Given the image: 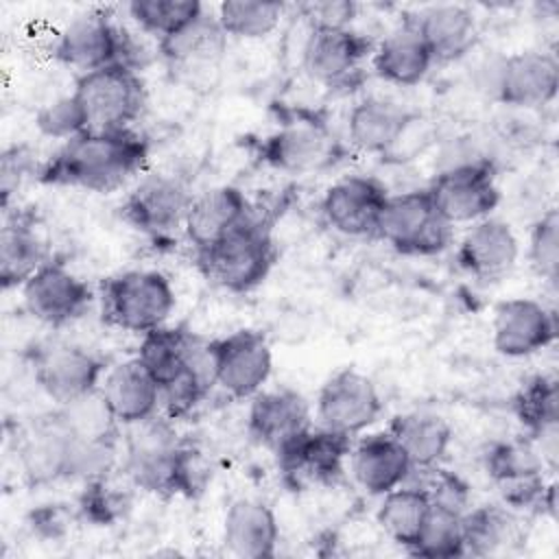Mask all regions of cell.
<instances>
[{"label":"cell","mask_w":559,"mask_h":559,"mask_svg":"<svg viewBox=\"0 0 559 559\" xmlns=\"http://www.w3.org/2000/svg\"><path fill=\"white\" fill-rule=\"evenodd\" d=\"M148 138L131 129H85L39 164L37 181L107 194L135 179L148 162Z\"/></svg>","instance_id":"cell-1"},{"label":"cell","mask_w":559,"mask_h":559,"mask_svg":"<svg viewBox=\"0 0 559 559\" xmlns=\"http://www.w3.org/2000/svg\"><path fill=\"white\" fill-rule=\"evenodd\" d=\"M122 467L133 487L155 496H194L201 489L197 454L162 413L124 426Z\"/></svg>","instance_id":"cell-2"},{"label":"cell","mask_w":559,"mask_h":559,"mask_svg":"<svg viewBox=\"0 0 559 559\" xmlns=\"http://www.w3.org/2000/svg\"><path fill=\"white\" fill-rule=\"evenodd\" d=\"M474 87L498 105L533 109L555 100L559 90V63L552 52L520 50L491 55L474 68Z\"/></svg>","instance_id":"cell-3"},{"label":"cell","mask_w":559,"mask_h":559,"mask_svg":"<svg viewBox=\"0 0 559 559\" xmlns=\"http://www.w3.org/2000/svg\"><path fill=\"white\" fill-rule=\"evenodd\" d=\"M98 299L107 325L140 336L168 325L177 308L170 280L153 269H131L103 280Z\"/></svg>","instance_id":"cell-4"},{"label":"cell","mask_w":559,"mask_h":559,"mask_svg":"<svg viewBox=\"0 0 559 559\" xmlns=\"http://www.w3.org/2000/svg\"><path fill=\"white\" fill-rule=\"evenodd\" d=\"M277 247L269 227L249 216L205 251L197 253L201 273L227 293H251L271 273Z\"/></svg>","instance_id":"cell-5"},{"label":"cell","mask_w":559,"mask_h":559,"mask_svg":"<svg viewBox=\"0 0 559 559\" xmlns=\"http://www.w3.org/2000/svg\"><path fill=\"white\" fill-rule=\"evenodd\" d=\"M485 469L509 509H542L557 515V485L546 483V465L528 437L491 443L485 452Z\"/></svg>","instance_id":"cell-6"},{"label":"cell","mask_w":559,"mask_h":559,"mask_svg":"<svg viewBox=\"0 0 559 559\" xmlns=\"http://www.w3.org/2000/svg\"><path fill=\"white\" fill-rule=\"evenodd\" d=\"M376 236L402 255H437L454 242V227L437 212L426 188L389 194Z\"/></svg>","instance_id":"cell-7"},{"label":"cell","mask_w":559,"mask_h":559,"mask_svg":"<svg viewBox=\"0 0 559 559\" xmlns=\"http://www.w3.org/2000/svg\"><path fill=\"white\" fill-rule=\"evenodd\" d=\"M90 129H131L146 109V85L138 68L111 63L79 74L72 92Z\"/></svg>","instance_id":"cell-8"},{"label":"cell","mask_w":559,"mask_h":559,"mask_svg":"<svg viewBox=\"0 0 559 559\" xmlns=\"http://www.w3.org/2000/svg\"><path fill=\"white\" fill-rule=\"evenodd\" d=\"M426 190L452 227L483 221L500 203L496 168L487 157L445 164Z\"/></svg>","instance_id":"cell-9"},{"label":"cell","mask_w":559,"mask_h":559,"mask_svg":"<svg viewBox=\"0 0 559 559\" xmlns=\"http://www.w3.org/2000/svg\"><path fill=\"white\" fill-rule=\"evenodd\" d=\"M129 50L131 44L124 31L111 20L107 9H90L72 17L52 44V57L81 74L111 63L135 68Z\"/></svg>","instance_id":"cell-10"},{"label":"cell","mask_w":559,"mask_h":559,"mask_svg":"<svg viewBox=\"0 0 559 559\" xmlns=\"http://www.w3.org/2000/svg\"><path fill=\"white\" fill-rule=\"evenodd\" d=\"M384 402L376 382L356 367L336 369L319 389L317 424L349 437L367 432L382 415Z\"/></svg>","instance_id":"cell-11"},{"label":"cell","mask_w":559,"mask_h":559,"mask_svg":"<svg viewBox=\"0 0 559 559\" xmlns=\"http://www.w3.org/2000/svg\"><path fill=\"white\" fill-rule=\"evenodd\" d=\"M214 386L236 400H251L273 373V352L266 336L251 328L210 341Z\"/></svg>","instance_id":"cell-12"},{"label":"cell","mask_w":559,"mask_h":559,"mask_svg":"<svg viewBox=\"0 0 559 559\" xmlns=\"http://www.w3.org/2000/svg\"><path fill=\"white\" fill-rule=\"evenodd\" d=\"M190 188L175 175L148 173L135 181L120 203V216L135 231L162 240L177 229L183 231L188 205L192 201Z\"/></svg>","instance_id":"cell-13"},{"label":"cell","mask_w":559,"mask_h":559,"mask_svg":"<svg viewBox=\"0 0 559 559\" xmlns=\"http://www.w3.org/2000/svg\"><path fill=\"white\" fill-rule=\"evenodd\" d=\"M20 290L26 312L55 330L79 321L94 301L90 284L52 258L44 262Z\"/></svg>","instance_id":"cell-14"},{"label":"cell","mask_w":559,"mask_h":559,"mask_svg":"<svg viewBox=\"0 0 559 559\" xmlns=\"http://www.w3.org/2000/svg\"><path fill=\"white\" fill-rule=\"evenodd\" d=\"M338 155V140L317 118L288 120L258 144L262 164L290 175L325 168L334 164Z\"/></svg>","instance_id":"cell-15"},{"label":"cell","mask_w":559,"mask_h":559,"mask_svg":"<svg viewBox=\"0 0 559 559\" xmlns=\"http://www.w3.org/2000/svg\"><path fill=\"white\" fill-rule=\"evenodd\" d=\"M227 35L216 22V15L203 11L197 20L179 28L166 39L157 41L159 57L173 79L192 87L210 85L212 74L225 52Z\"/></svg>","instance_id":"cell-16"},{"label":"cell","mask_w":559,"mask_h":559,"mask_svg":"<svg viewBox=\"0 0 559 559\" xmlns=\"http://www.w3.org/2000/svg\"><path fill=\"white\" fill-rule=\"evenodd\" d=\"M352 445L354 437L317 424L277 445L273 450V456L286 483H332L336 476H341L345 461L349 459Z\"/></svg>","instance_id":"cell-17"},{"label":"cell","mask_w":559,"mask_h":559,"mask_svg":"<svg viewBox=\"0 0 559 559\" xmlns=\"http://www.w3.org/2000/svg\"><path fill=\"white\" fill-rule=\"evenodd\" d=\"M373 41L356 28L310 26L304 48V72L328 87L347 85L358 74L362 61L371 57Z\"/></svg>","instance_id":"cell-18"},{"label":"cell","mask_w":559,"mask_h":559,"mask_svg":"<svg viewBox=\"0 0 559 559\" xmlns=\"http://www.w3.org/2000/svg\"><path fill=\"white\" fill-rule=\"evenodd\" d=\"M557 338V314L531 297H511L496 306L491 345L504 358H528Z\"/></svg>","instance_id":"cell-19"},{"label":"cell","mask_w":559,"mask_h":559,"mask_svg":"<svg viewBox=\"0 0 559 559\" xmlns=\"http://www.w3.org/2000/svg\"><path fill=\"white\" fill-rule=\"evenodd\" d=\"M386 186L371 175H347L336 179L321 199L325 223L349 238L376 236L378 218L389 199Z\"/></svg>","instance_id":"cell-20"},{"label":"cell","mask_w":559,"mask_h":559,"mask_svg":"<svg viewBox=\"0 0 559 559\" xmlns=\"http://www.w3.org/2000/svg\"><path fill=\"white\" fill-rule=\"evenodd\" d=\"M35 382L55 406L98 391L105 362L79 345H50L35 356Z\"/></svg>","instance_id":"cell-21"},{"label":"cell","mask_w":559,"mask_h":559,"mask_svg":"<svg viewBox=\"0 0 559 559\" xmlns=\"http://www.w3.org/2000/svg\"><path fill=\"white\" fill-rule=\"evenodd\" d=\"M456 264L478 282H498L509 275L520 258L513 227L496 216L472 223L456 242Z\"/></svg>","instance_id":"cell-22"},{"label":"cell","mask_w":559,"mask_h":559,"mask_svg":"<svg viewBox=\"0 0 559 559\" xmlns=\"http://www.w3.org/2000/svg\"><path fill=\"white\" fill-rule=\"evenodd\" d=\"M511 406L544 465L555 469L559 452V380L548 373L531 376L513 395Z\"/></svg>","instance_id":"cell-23"},{"label":"cell","mask_w":559,"mask_h":559,"mask_svg":"<svg viewBox=\"0 0 559 559\" xmlns=\"http://www.w3.org/2000/svg\"><path fill=\"white\" fill-rule=\"evenodd\" d=\"M347 461L356 485L365 493L378 498L408 483L413 476V465L404 448L389 430L367 432L360 437L352 445Z\"/></svg>","instance_id":"cell-24"},{"label":"cell","mask_w":559,"mask_h":559,"mask_svg":"<svg viewBox=\"0 0 559 559\" xmlns=\"http://www.w3.org/2000/svg\"><path fill=\"white\" fill-rule=\"evenodd\" d=\"M312 426V411L308 400L290 389H262L249 402L247 430L249 435L266 445L271 452L295 435Z\"/></svg>","instance_id":"cell-25"},{"label":"cell","mask_w":559,"mask_h":559,"mask_svg":"<svg viewBox=\"0 0 559 559\" xmlns=\"http://www.w3.org/2000/svg\"><path fill=\"white\" fill-rule=\"evenodd\" d=\"M249 216L251 205L240 188L214 186L192 197L183 221V234L194 247V253H199L245 223Z\"/></svg>","instance_id":"cell-26"},{"label":"cell","mask_w":559,"mask_h":559,"mask_svg":"<svg viewBox=\"0 0 559 559\" xmlns=\"http://www.w3.org/2000/svg\"><path fill=\"white\" fill-rule=\"evenodd\" d=\"M223 546L240 559H269L277 552L280 524L273 509L255 498L234 500L223 518Z\"/></svg>","instance_id":"cell-27"},{"label":"cell","mask_w":559,"mask_h":559,"mask_svg":"<svg viewBox=\"0 0 559 559\" xmlns=\"http://www.w3.org/2000/svg\"><path fill=\"white\" fill-rule=\"evenodd\" d=\"M417 118V111L400 103L376 96L365 98L347 116V140L360 153L389 155Z\"/></svg>","instance_id":"cell-28"},{"label":"cell","mask_w":559,"mask_h":559,"mask_svg":"<svg viewBox=\"0 0 559 559\" xmlns=\"http://www.w3.org/2000/svg\"><path fill=\"white\" fill-rule=\"evenodd\" d=\"M72 435L61 426L55 413L39 419L22 439L17 461L24 480L31 487L68 480Z\"/></svg>","instance_id":"cell-29"},{"label":"cell","mask_w":559,"mask_h":559,"mask_svg":"<svg viewBox=\"0 0 559 559\" xmlns=\"http://www.w3.org/2000/svg\"><path fill=\"white\" fill-rule=\"evenodd\" d=\"M98 391L122 428L159 413V386L138 358L107 369Z\"/></svg>","instance_id":"cell-30"},{"label":"cell","mask_w":559,"mask_h":559,"mask_svg":"<svg viewBox=\"0 0 559 559\" xmlns=\"http://www.w3.org/2000/svg\"><path fill=\"white\" fill-rule=\"evenodd\" d=\"M432 63L435 59L411 17L373 46L371 52L373 74L397 87L419 85L428 76Z\"/></svg>","instance_id":"cell-31"},{"label":"cell","mask_w":559,"mask_h":559,"mask_svg":"<svg viewBox=\"0 0 559 559\" xmlns=\"http://www.w3.org/2000/svg\"><path fill=\"white\" fill-rule=\"evenodd\" d=\"M435 61L448 63L465 57L478 37L474 13L463 4H432L411 17Z\"/></svg>","instance_id":"cell-32"},{"label":"cell","mask_w":559,"mask_h":559,"mask_svg":"<svg viewBox=\"0 0 559 559\" xmlns=\"http://www.w3.org/2000/svg\"><path fill=\"white\" fill-rule=\"evenodd\" d=\"M48 247L33 221L15 212L0 229V284L4 290L22 288L26 280L48 262Z\"/></svg>","instance_id":"cell-33"},{"label":"cell","mask_w":559,"mask_h":559,"mask_svg":"<svg viewBox=\"0 0 559 559\" xmlns=\"http://www.w3.org/2000/svg\"><path fill=\"white\" fill-rule=\"evenodd\" d=\"M386 430L404 448L413 472L439 465L452 443L448 419L430 411L400 413L389 421Z\"/></svg>","instance_id":"cell-34"},{"label":"cell","mask_w":559,"mask_h":559,"mask_svg":"<svg viewBox=\"0 0 559 559\" xmlns=\"http://www.w3.org/2000/svg\"><path fill=\"white\" fill-rule=\"evenodd\" d=\"M430 507V496L421 485L404 483L382 496L376 522L393 544L411 550L426 524Z\"/></svg>","instance_id":"cell-35"},{"label":"cell","mask_w":559,"mask_h":559,"mask_svg":"<svg viewBox=\"0 0 559 559\" xmlns=\"http://www.w3.org/2000/svg\"><path fill=\"white\" fill-rule=\"evenodd\" d=\"M518 537L520 524L515 511L509 509L507 504H480L469 507L463 513L465 555H496Z\"/></svg>","instance_id":"cell-36"},{"label":"cell","mask_w":559,"mask_h":559,"mask_svg":"<svg viewBox=\"0 0 559 559\" xmlns=\"http://www.w3.org/2000/svg\"><path fill=\"white\" fill-rule=\"evenodd\" d=\"M284 11V2L225 0L216 7L214 15L227 37L264 39L280 26Z\"/></svg>","instance_id":"cell-37"},{"label":"cell","mask_w":559,"mask_h":559,"mask_svg":"<svg viewBox=\"0 0 559 559\" xmlns=\"http://www.w3.org/2000/svg\"><path fill=\"white\" fill-rule=\"evenodd\" d=\"M61 426L74 437L83 441H103V439H120V424L109 411L100 391L83 395L74 402L57 406L52 411Z\"/></svg>","instance_id":"cell-38"},{"label":"cell","mask_w":559,"mask_h":559,"mask_svg":"<svg viewBox=\"0 0 559 559\" xmlns=\"http://www.w3.org/2000/svg\"><path fill=\"white\" fill-rule=\"evenodd\" d=\"M127 11L144 33L159 41L197 20L205 7L197 0H133L127 4Z\"/></svg>","instance_id":"cell-39"},{"label":"cell","mask_w":559,"mask_h":559,"mask_svg":"<svg viewBox=\"0 0 559 559\" xmlns=\"http://www.w3.org/2000/svg\"><path fill=\"white\" fill-rule=\"evenodd\" d=\"M408 552L415 557H428V559L463 557L465 555L463 515L432 504L426 518V524L415 546Z\"/></svg>","instance_id":"cell-40"},{"label":"cell","mask_w":559,"mask_h":559,"mask_svg":"<svg viewBox=\"0 0 559 559\" xmlns=\"http://www.w3.org/2000/svg\"><path fill=\"white\" fill-rule=\"evenodd\" d=\"M129 507H131L129 489L114 485L109 476L87 480L79 498V513L96 526H111L114 522L124 518Z\"/></svg>","instance_id":"cell-41"},{"label":"cell","mask_w":559,"mask_h":559,"mask_svg":"<svg viewBox=\"0 0 559 559\" xmlns=\"http://www.w3.org/2000/svg\"><path fill=\"white\" fill-rule=\"evenodd\" d=\"M528 262L531 269L546 280L557 284L559 277V212L546 210L528 231Z\"/></svg>","instance_id":"cell-42"},{"label":"cell","mask_w":559,"mask_h":559,"mask_svg":"<svg viewBox=\"0 0 559 559\" xmlns=\"http://www.w3.org/2000/svg\"><path fill=\"white\" fill-rule=\"evenodd\" d=\"M35 127L44 138L61 140V144L90 129L83 105L74 94L59 96L52 103L44 105L35 114Z\"/></svg>","instance_id":"cell-43"},{"label":"cell","mask_w":559,"mask_h":559,"mask_svg":"<svg viewBox=\"0 0 559 559\" xmlns=\"http://www.w3.org/2000/svg\"><path fill=\"white\" fill-rule=\"evenodd\" d=\"M419 472H428V483L421 487L428 491L430 502L435 507H441L461 515L469 509V485L459 474L443 469L439 465L419 469Z\"/></svg>","instance_id":"cell-44"},{"label":"cell","mask_w":559,"mask_h":559,"mask_svg":"<svg viewBox=\"0 0 559 559\" xmlns=\"http://www.w3.org/2000/svg\"><path fill=\"white\" fill-rule=\"evenodd\" d=\"M39 166L33 159V153L26 144H13L2 151L0 157V199L2 210H9L13 194L20 190L26 177H37Z\"/></svg>","instance_id":"cell-45"},{"label":"cell","mask_w":559,"mask_h":559,"mask_svg":"<svg viewBox=\"0 0 559 559\" xmlns=\"http://www.w3.org/2000/svg\"><path fill=\"white\" fill-rule=\"evenodd\" d=\"M358 13V4L349 0H325L310 2L304 7V17H308L310 26L323 28H349Z\"/></svg>","instance_id":"cell-46"}]
</instances>
